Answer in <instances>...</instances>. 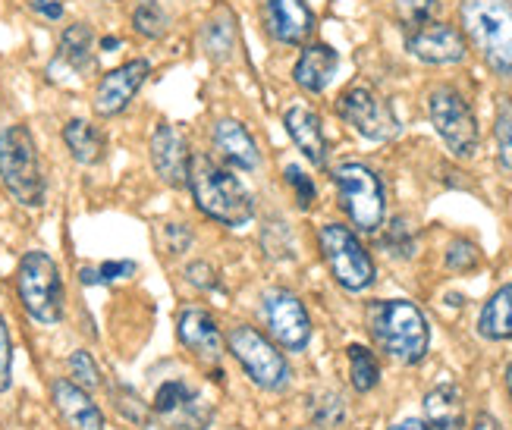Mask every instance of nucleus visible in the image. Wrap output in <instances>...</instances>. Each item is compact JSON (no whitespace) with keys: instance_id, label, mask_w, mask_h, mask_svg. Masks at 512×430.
I'll return each mask as SVG.
<instances>
[{"instance_id":"f257e3e1","label":"nucleus","mask_w":512,"mask_h":430,"mask_svg":"<svg viewBox=\"0 0 512 430\" xmlns=\"http://www.w3.org/2000/svg\"><path fill=\"white\" fill-rule=\"evenodd\" d=\"M186 186L192 192L195 208L208 220L239 230V226L252 223L255 217V198L252 192L239 183V176L214 161L211 154H192L189 161V179Z\"/></svg>"},{"instance_id":"f03ea898","label":"nucleus","mask_w":512,"mask_h":430,"mask_svg":"<svg viewBox=\"0 0 512 430\" xmlns=\"http://www.w3.org/2000/svg\"><path fill=\"white\" fill-rule=\"evenodd\" d=\"M371 343L396 365H418L431 349V324L409 299H381L365 311Z\"/></svg>"},{"instance_id":"7ed1b4c3","label":"nucleus","mask_w":512,"mask_h":430,"mask_svg":"<svg viewBox=\"0 0 512 430\" xmlns=\"http://www.w3.org/2000/svg\"><path fill=\"white\" fill-rule=\"evenodd\" d=\"M459 22L487 70L512 82V0H462Z\"/></svg>"},{"instance_id":"20e7f679","label":"nucleus","mask_w":512,"mask_h":430,"mask_svg":"<svg viewBox=\"0 0 512 430\" xmlns=\"http://www.w3.org/2000/svg\"><path fill=\"white\" fill-rule=\"evenodd\" d=\"M0 186L22 208H41L48 198L44 167L29 126H0Z\"/></svg>"},{"instance_id":"39448f33","label":"nucleus","mask_w":512,"mask_h":430,"mask_svg":"<svg viewBox=\"0 0 512 430\" xmlns=\"http://www.w3.org/2000/svg\"><path fill=\"white\" fill-rule=\"evenodd\" d=\"M333 189H337V205L349 217L359 233H381L387 220V192L384 179L371 167L359 161H346L333 167Z\"/></svg>"},{"instance_id":"423d86ee","label":"nucleus","mask_w":512,"mask_h":430,"mask_svg":"<svg viewBox=\"0 0 512 430\" xmlns=\"http://www.w3.org/2000/svg\"><path fill=\"white\" fill-rule=\"evenodd\" d=\"M16 292L32 321L54 327L63 321V277L48 252H26L16 267Z\"/></svg>"},{"instance_id":"0eeeda50","label":"nucleus","mask_w":512,"mask_h":430,"mask_svg":"<svg viewBox=\"0 0 512 430\" xmlns=\"http://www.w3.org/2000/svg\"><path fill=\"white\" fill-rule=\"evenodd\" d=\"M318 248L321 258L346 292H365L377 280V267L368 255L362 239L355 236L343 223H324L318 230Z\"/></svg>"},{"instance_id":"6e6552de","label":"nucleus","mask_w":512,"mask_h":430,"mask_svg":"<svg viewBox=\"0 0 512 430\" xmlns=\"http://www.w3.org/2000/svg\"><path fill=\"white\" fill-rule=\"evenodd\" d=\"M428 117H431L434 132L443 139V145L450 148V154L459 157V161H472L481 145L478 117H475L472 104L465 101L453 85L431 88Z\"/></svg>"},{"instance_id":"1a4fd4ad","label":"nucleus","mask_w":512,"mask_h":430,"mask_svg":"<svg viewBox=\"0 0 512 430\" xmlns=\"http://www.w3.org/2000/svg\"><path fill=\"white\" fill-rule=\"evenodd\" d=\"M227 352L239 361V368L246 371V377L255 383L258 390L267 393H280L289 383V361L283 352H277V346L267 339L264 333H258L249 324H236L227 333Z\"/></svg>"},{"instance_id":"9d476101","label":"nucleus","mask_w":512,"mask_h":430,"mask_svg":"<svg viewBox=\"0 0 512 430\" xmlns=\"http://www.w3.org/2000/svg\"><path fill=\"white\" fill-rule=\"evenodd\" d=\"M337 113L352 132H359L362 139L377 145L393 142L403 132L393 104L384 95H377L371 85H349L337 98Z\"/></svg>"},{"instance_id":"9b49d317","label":"nucleus","mask_w":512,"mask_h":430,"mask_svg":"<svg viewBox=\"0 0 512 430\" xmlns=\"http://www.w3.org/2000/svg\"><path fill=\"white\" fill-rule=\"evenodd\" d=\"M261 318L286 352H302L311 343V318L302 299L289 289H267L261 296Z\"/></svg>"},{"instance_id":"f8f14e48","label":"nucleus","mask_w":512,"mask_h":430,"mask_svg":"<svg viewBox=\"0 0 512 430\" xmlns=\"http://www.w3.org/2000/svg\"><path fill=\"white\" fill-rule=\"evenodd\" d=\"M151 412L170 430H208L214 421V405L192 390L186 380H167L154 393Z\"/></svg>"},{"instance_id":"ddd939ff","label":"nucleus","mask_w":512,"mask_h":430,"mask_svg":"<svg viewBox=\"0 0 512 430\" xmlns=\"http://www.w3.org/2000/svg\"><path fill=\"white\" fill-rule=\"evenodd\" d=\"M406 51L428 66H456L469 57V41H465L462 29L450 26V22L431 19L425 26L406 32Z\"/></svg>"},{"instance_id":"4468645a","label":"nucleus","mask_w":512,"mask_h":430,"mask_svg":"<svg viewBox=\"0 0 512 430\" xmlns=\"http://www.w3.org/2000/svg\"><path fill=\"white\" fill-rule=\"evenodd\" d=\"M95 32L85 22L66 26L57 44V57L48 66V79L60 85H79L95 73Z\"/></svg>"},{"instance_id":"2eb2a0df","label":"nucleus","mask_w":512,"mask_h":430,"mask_svg":"<svg viewBox=\"0 0 512 430\" xmlns=\"http://www.w3.org/2000/svg\"><path fill=\"white\" fill-rule=\"evenodd\" d=\"M151 76V63L148 60H129L117 70H110L98 79L95 85V98L92 107L98 117L110 120V117H120V113L132 104V98L139 95V88L148 82Z\"/></svg>"},{"instance_id":"dca6fc26","label":"nucleus","mask_w":512,"mask_h":430,"mask_svg":"<svg viewBox=\"0 0 512 430\" xmlns=\"http://www.w3.org/2000/svg\"><path fill=\"white\" fill-rule=\"evenodd\" d=\"M176 336L186 352H192L202 365L220 368V358H224V333H220L214 314L205 308H183L180 318H176Z\"/></svg>"},{"instance_id":"f3484780","label":"nucleus","mask_w":512,"mask_h":430,"mask_svg":"<svg viewBox=\"0 0 512 430\" xmlns=\"http://www.w3.org/2000/svg\"><path fill=\"white\" fill-rule=\"evenodd\" d=\"M189 161H192V151L180 135V129L167 120H161L151 132V167H154V173H158L170 189H183L186 179H189Z\"/></svg>"},{"instance_id":"a211bd4d","label":"nucleus","mask_w":512,"mask_h":430,"mask_svg":"<svg viewBox=\"0 0 512 430\" xmlns=\"http://www.w3.org/2000/svg\"><path fill=\"white\" fill-rule=\"evenodd\" d=\"M211 151H214V161L239 173H255L261 167V151H258V142L252 139V132L230 117L217 120L211 126Z\"/></svg>"},{"instance_id":"6ab92c4d","label":"nucleus","mask_w":512,"mask_h":430,"mask_svg":"<svg viewBox=\"0 0 512 430\" xmlns=\"http://www.w3.org/2000/svg\"><path fill=\"white\" fill-rule=\"evenodd\" d=\"M261 16L271 38L289 44V48L305 44L315 32V13L305 0H261Z\"/></svg>"},{"instance_id":"aec40b11","label":"nucleus","mask_w":512,"mask_h":430,"mask_svg":"<svg viewBox=\"0 0 512 430\" xmlns=\"http://www.w3.org/2000/svg\"><path fill=\"white\" fill-rule=\"evenodd\" d=\"M283 126H286L289 139H293V145L305 154V161L311 167L324 170L327 167V135H324V123L318 113L305 104H293L283 113Z\"/></svg>"},{"instance_id":"412c9836","label":"nucleus","mask_w":512,"mask_h":430,"mask_svg":"<svg viewBox=\"0 0 512 430\" xmlns=\"http://www.w3.org/2000/svg\"><path fill=\"white\" fill-rule=\"evenodd\" d=\"M340 70V54L330 48L327 41H315V44H305L296 66H293V79L302 92L308 95H321L327 92V85L333 82Z\"/></svg>"},{"instance_id":"4be33fe9","label":"nucleus","mask_w":512,"mask_h":430,"mask_svg":"<svg viewBox=\"0 0 512 430\" xmlns=\"http://www.w3.org/2000/svg\"><path fill=\"white\" fill-rule=\"evenodd\" d=\"M51 396H54V405H57L63 424L70 427V430H104L101 409L92 402L88 390L76 387L73 380H66V377L54 380Z\"/></svg>"},{"instance_id":"5701e85b","label":"nucleus","mask_w":512,"mask_h":430,"mask_svg":"<svg viewBox=\"0 0 512 430\" xmlns=\"http://www.w3.org/2000/svg\"><path fill=\"white\" fill-rule=\"evenodd\" d=\"M425 430H465V399L456 383H437L425 396Z\"/></svg>"},{"instance_id":"b1692460","label":"nucleus","mask_w":512,"mask_h":430,"mask_svg":"<svg viewBox=\"0 0 512 430\" xmlns=\"http://www.w3.org/2000/svg\"><path fill=\"white\" fill-rule=\"evenodd\" d=\"M236 38H239V22H236V13L220 4L202 29V48L205 54L214 60V63H227L236 51Z\"/></svg>"},{"instance_id":"393cba45","label":"nucleus","mask_w":512,"mask_h":430,"mask_svg":"<svg viewBox=\"0 0 512 430\" xmlns=\"http://www.w3.org/2000/svg\"><path fill=\"white\" fill-rule=\"evenodd\" d=\"M63 145L82 167H95L107 154V135L88 120H70L63 126Z\"/></svg>"},{"instance_id":"a878e982","label":"nucleus","mask_w":512,"mask_h":430,"mask_svg":"<svg viewBox=\"0 0 512 430\" xmlns=\"http://www.w3.org/2000/svg\"><path fill=\"white\" fill-rule=\"evenodd\" d=\"M478 333L491 343L512 339V283H503L478 314Z\"/></svg>"},{"instance_id":"bb28decb","label":"nucleus","mask_w":512,"mask_h":430,"mask_svg":"<svg viewBox=\"0 0 512 430\" xmlns=\"http://www.w3.org/2000/svg\"><path fill=\"white\" fill-rule=\"evenodd\" d=\"M346 358H349V383L355 393H371L377 383H381V365H377V358L371 349L352 343L346 349Z\"/></svg>"},{"instance_id":"cd10ccee","label":"nucleus","mask_w":512,"mask_h":430,"mask_svg":"<svg viewBox=\"0 0 512 430\" xmlns=\"http://www.w3.org/2000/svg\"><path fill=\"white\" fill-rule=\"evenodd\" d=\"M132 29L151 41L164 38L170 29V16L161 7V0H132Z\"/></svg>"},{"instance_id":"c85d7f7f","label":"nucleus","mask_w":512,"mask_h":430,"mask_svg":"<svg viewBox=\"0 0 512 430\" xmlns=\"http://www.w3.org/2000/svg\"><path fill=\"white\" fill-rule=\"evenodd\" d=\"M308 418L315 427H340L346 421V399L337 390H321L308 399Z\"/></svg>"},{"instance_id":"c756f323","label":"nucleus","mask_w":512,"mask_h":430,"mask_svg":"<svg viewBox=\"0 0 512 430\" xmlns=\"http://www.w3.org/2000/svg\"><path fill=\"white\" fill-rule=\"evenodd\" d=\"M381 245H384V252H387L390 258H396V261H409V258L415 255V248H418L415 230L409 226V220L396 217V220L387 226V230H384Z\"/></svg>"},{"instance_id":"7c9ffc66","label":"nucleus","mask_w":512,"mask_h":430,"mask_svg":"<svg viewBox=\"0 0 512 430\" xmlns=\"http://www.w3.org/2000/svg\"><path fill=\"white\" fill-rule=\"evenodd\" d=\"M393 13L399 19V26L409 32L415 26H425V22L437 19L440 0H393Z\"/></svg>"},{"instance_id":"2f4dec72","label":"nucleus","mask_w":512,"mask_h":430,"mask_svg":"<svg viewBox=\"0 0 512 430\" xmlns=\"http://www.w3.org/2000/svg\"><path fill=\"white\" fill-rule=\"evenodd\" d=\"M494 142H497V161L512 170V98H506L497 107V120H494Z\"/></svg>"},{"instance_id":"473e14b6","label":"nucleus","mask_w":512,"mask_h":430,"mask_svg":"<svg viewBox=\"0 0 512 430\" xmlns=\"http://www.w3.org/2000/svg\"><path fill=\"white\" fill-rule=\"evenodd\" d=\"M136 274V264L132 261H107L101 267H82L79 270V280L85 286H104V283H117Z\"/></svg>"},{"instance_id":"72a5a7b5","label":"nucleus","mask_w":512,"mask_h":430,"mask_svg":"<svg viewBox=\"0 0 512 430\" xmlns=\"http://www.w3.org/2000/svg\"><path fill=\"white\" fill-rule=\"evenodd\" d=\"M283 179H286V186L293 189V195H296V208H299V211H308V208L318 201V186H315V179H311L299 164H289V167L283 170Z\"/></svg>"},{"instance_id":"f704fd0d","label":"nucleus","mask_w":512,"mask_h":430,"mask_svg":"<svg viewBox=\"0 0 512 430\" xmlns=\"http://www.w3.org/2000/svg\"><path fill=\"white\" fill-rule=\"evenodd\" d=\"M66 368H70V380L76 383V387H82V390H98L101 387V371L95 365V358L88 355L85 349H76L70 355V361H66Z\"/></svg>"},{"instance_id":"c9c22d12","label":"nucleus","mask_w":512,"mask_h":430,"mask_svg":"<svg viewBox=\"0 0 512 430\" xmlns=\"http://www.w3.org/2000/svg\"><path fill=\"white\" fill-rule=\"evenodd\" d=\"M481 264V248L472 242V239H453L450 248H447V267L456 270V274H469Z\"/></svg>"},{"instance_id":"e433bc0d","label":"nucleus","mask_w":512,"mask_h":430,"mask_svg":"<svg viewBox=\"0 0 512 430\" xmlns=\"http://www.w3.org/2000/svg\"><path fill=\"white\" fill-rule=\"evenodd\" d=\"M114 405L117 409L129 418V421H136V424H142V427H151V415H148V409L142 405V399L132 393V390H126V387H120V390H114Z\"/></svg>"},{"instance_id":"4c0bfd02","label":"nucleus","mask_w":512,"mask_h":430,"mask_svg":"<svg viewBox=\"0 0 512 430\" xmlns=\"http://www.w3.org/2000/svg\"><path fill=\"white\" fill-rule=\"evenodd\" d=\"M186 280H189V286L202 289V292H214V289H220L217 270H214L208 261H192V264H186Z\"/></svg>"},{"instance_id":"58836bf2","label":"nucleus","mask_w":512,"mask_h":430,"mask_svg":"<svg viewBox=\"0 0 512 430\" xmlns=\"http://www.w3.org/2000/svg\"><path fill=\"white\" fill-rule=\"evenodd\" d=\"M10 377H13V343H10L7 321L0 318V393L10 387Z\"/></svg>"},{"instance_id":"ea45409f","label":"nucleus","mask_w":512,"mask_h":430,"mask_svg":"<svg viewBox=\"0 0 512 430\" xmlns=\"http://www.w3.org/2000/svg\"><path fill=\"white\" fill-rule=\"evenodd\" d=\"M164 236H167V248H170V255H186L189 248H192V230H186L183 223H167L164 226Z\"/></svg>"},{"instance_id":"a19ab883","label":"nucleus","mask_w":512,"mask_h":430,"mask_svg":"<svg viewBox=\"0 0 512 430\" xmlns=\"http://www.w3.org/2000/svg\"><path fill=\"white\" fill-rule=\"evenodd\" d=\"M26 4L41 16V19H51L57 22L63 16V7H66V0H26Z\"/></svg>"},{"instance_id":"79ce46f5","label":"nucleus","mask_w":512,"mask_h":430,"mask_svg":"<svg viewBox=\"0 0 512 430\" xmlns=\"http://www.w3.org/2000/svg\"><path fill=\"white\" fill-rule=\"evenodd\" d=\"M472 430H503V424H500V421H497L494 415H487V412H481V415L475 418Z\"/></svg>"},{"instance_id":"37998d69","label":"nucleus","mask_w":512,"mask_h":430,"mask_svg":"<svg viewBox=\"0 0 512 430\" xmlns=\"http://www.w3.org/2000/svg\"><path fill=\"white\" fill-rule=\"evenodd\" d=\"M390 430H425V418H406V421L393 424Z\"/></svg>"},{"instance_id":"c03bdc74","label":"nucleus","mask_w":512,"mask_h":430,"mask_svg":"<svg viewBox=\"0 0 512 430\" xmlns=\"http://www.w3.org/2000/svg\"><path fill=\"white\" fill-rule=\"evenodd\" d=\"M101 48H104V51H114V48H120V38H104V41H101Z\"/></svg>"},{"instance_id":"a18cd8bd","label":"nucleus","mask_w":512,"mask_h":430,"mask_svg":"<svg viewBox=\"0 0 512 430\" xmlns=\"http://www.w3.org/2000/svg\"><path fill=\"white\" fill-rule=\"evenodd\" d=\"M506 393H509V402H512V361L506 365Z\"/></svg>"},{"instance_id":"49530a36","label":"nucleus","mask_w":512,"mask_h":430,"mask_svg":"<svg viewBox=\"0 0 512 430\" xmlns=\"http://www.w3.org/2000/svg\"><path fill=\"white\" fill-rule=\"evenodd\" d=\"M296 430H311V427H296Z\"/></svg>"}]
</instances>
